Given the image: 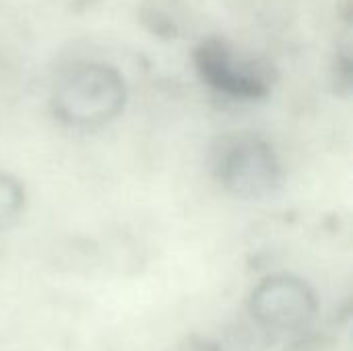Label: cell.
Segmentation results:
<instances>
[{
    "label": "cell",
    "instance_id": "cell-1",
    "mask_svg": "<svg viewBox=\"0 0 353 351\" xmlns=\"http://www.w3.org/2000/svg\"><path fill=\"white\" fill-rule=\"evenodd\" d=\"M126 103V81L103 62H83L66 70L52 93L54 116L70 128H99L120 116Z\"/></svg>",
    "mask_w": 353,
    "mask_h": 351
},
{
    "label": "cell",
    "instance_id": "cell-2",
    "mask_svg": "<svg viewBox=\"0 0 353 351\" xmlns=\"http://www.w3.org/2000/svg\"><path fill=\"white\" fill-rule=\"evenodd\" d=\"M213 176L232 197L259 201L281 186V163L267 139L252 132H236L217 141Z\"/></svg>",
    "mask_w": 353,
    "mask_h": 351
},
{
    "label": "cell",
    "instance_id": "cell-3",
    "mask_svg": "<svg viewBox=\"0 0 353 351\" xmlns=\"http://www.w3.org/2000/svg\"><path fill=\"white\" fill-rule=\"evenodd\" d=\"M199 79L219 95L240 101H261L271 95L273 68L256 58L240 54L221 37H205L192 52Z\"/></svg>",
    "mask_w": 353,
    "mask_h": 351
},
{
    "label": "cell",
    "instance_id": "cell-4",
    "mask_svg": "<svg viewBox=\"0 0 353 351\" xmlns=\"http://www.w3.org/2000/svg\"><path fill=\"white\" fill-rule=\"evenodd\" d=\"M250 308L265 327L298 329L314 317L316 296L302 279L277 275L254 290Z\"/></svg>",
    "mask_w": 353,
    "mask_h": 351
},
{
    "label": "cell",
    "instance_id": "cell-5",
    "mask_svg": "<svg viewBox=\"0 0 353 351\" xmlns=\"http://www.w3.org/2000/svg\"><path fill=\"white\" fill-rule=\"evenodd\" d=\"M25 211V188L10 174L0 172V232L19 221Z\"/></svg>",
    "mask_w": 353,
    "mask_h": 351
},
{
    "label": "cell",
    "instance_id": "cell-6",
    "mask_svg": "<svg viewBox=\"0 0 353 351\" xmlns=\"http://www.w3.org/2000/svg\"><path fill=\"white\" fill-rule=\"evenodd\" d=\"M180 351H217L213 345L209 343H188L186 348H182Z\"/></svg>",
    "mask_w": 353,
    "mask_h": 351
}]
</instances>
